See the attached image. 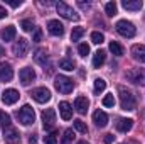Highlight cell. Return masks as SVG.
Here are the masks:
<instances>
[{"label":"cell","instance_id":"cell-1","mask_svg":"<svg viewBox=\"0 0 145 144\" xmlns=\"http://www.w3.org/2000/svg\"><path fill=\"white\" fill-rule=\"evenodd\" d=\"M118 93H120V105L123 110H135L137 108V98L130 90H127L125 87H118Z\"/></svg>","mask_w":145,"mask_h":144},{"label":"cell","instance_id":"cell-2","mask_svg":"<svg viewBox=\"0 0 145 144\" xmlns=\"http://www.w3.org/2000/svg\"><path fill=\"white\" fill-rule=\"evenodd\" d=\"M15 115H17V119H19V122H20L22 126H31V124H34V120H36V112H34V108L31 107V105L20 107L15 112Z\"/></svg>","mask_w":145,"mask_h":144},{"label":"cell","instance_id":"cell-3","mask_svg":"<svg viewBox=\"0 0 145 144\" xmlns=\"http://www.w3.org/2000/svg\"><path fill=\"white\" fill-rule=\"evenodd\" d=\"M54 87H56V90H57V92H61V93L68 95V93H71V92H72L74 83H72L71 78H68V76H64V75H59V76H56Z\"/></svg>","mask_w":145,"mask_h":144},{"label":"cell","instance_id":"cell-4","mask_svg":"<svg viewBox=\"0 0 145 144\" xmlns=\"http://www.w3.org/2000/svg\"><path fill=\"white\" fill-rule=\"evenodd\" d=\"M56 10H57V14L61 17H64L68 20H79V14L72 7H69L68 3H64V2H57L56 3Z\"/></svg>","mask_w":145,"mask_h":144},{"label":"cell","instance_id":"cell-5","mask_svg":"<svg viewBox=\"0 0 145 144\" xmlns=\"http://www.w3.org/2000/svg\"><path fill=\"white\" fill-rule=\"evenodd\" d=\"M115 29H116V32L120 34V36L123 37H133L135 36V32H137V29H135V26L130 22V20H118L116 22V26H115Z\"/></svg>","mask_w":145,"mask_h":144},{"label":"cell","instance_id":"cell-6","mask_svg":"<svg viewBox=\"0 0 145 144\" xmlns=\"http://www.w3.org/2000/svg\"><path fill=\"white\" fill-rule=\"evenodd\" d=\"M125 76H127L128 81H132V83H135V85H142L145 81V71L140 70V68H132V70H128Z\"/></svg>","mask_w":145,"mask_h":144},{"label":"cell","instance_id":"cell-7","mask_svg":"<svg viewBox=\"0 0 145 144\" xmlns=\"http://www.w3.org/2000/svg\"><path fill=\"white\" fill-rule=\"evenodd\" d=\"M27 51H29V41L24 39V37H20L19 41H15V44L12 46V53L15 56H19V58H24L27 54Z\"/></svg>","mask_w":145,"mask_h":144},{"label":"cell","instance_id":"cell-8","mask_svg":"<svg viewBox=\"0 0 145 144\" xmlns=\"http://www.w3.org/2000/svg\"><path fill=\"white\" fill-rule=\"evenodd\" d=\"M42 124H44L46 131L54 127V124H56V110L54 108H46L42 112Z\"/></svg>","mask_w":145,"mask_h":144},{"label":"cell","instance_id":"cell-9","mask_svg":"<svg viewBox=\"0 0 145 144\" xmlns=\"http://www.w3.org/2000/svg\"><path fill=\"white\" fill-rule=\"evenodd\" d=\"M32 98L36 100L37 104H46L51 100V92L46 88V87H39L32 92Z\"/></svg>","mask_w":145,"mask_h":144},{"label":"cell","instance_id":"cell-10","mask_svg":"<svg viewBox=\"0 0 145 144\" xmlns=\"http://www.w3.org/2000/svg\"><path fill=\"white\" fill-rule=\"evenodd\" d=\"M19 78H20V83H22L24 87H27V85H31V83L36 80V71H34L32 68L25 66V68H22V70L19 71Z\"/></svg>","mask_w":145,"mask_h":144},{"label":"cell","instance_id":"cell-11","mask_svg":"<svg viewBox=\"0 0 145 144\" xmlns=\"http://www.w3.org/2000/svg\"><path fill=\"white\" fill-rule=\"evenodd\" d=\"M19 92L17 90H14V88H8V90H5L3 92V95H2V102L5 104V105H14L17 100H19Z\"/></svg>","mask_w":145,"mask_h":144},{"label":"cell","instance_id":"cell-12","mask_svg":"<svg viewBox=\"0 0 145 144\" xmlns=\"http://www.w3.org/2000/svg\"><path fill=\"white\" fill-rule=\"evenodd\" d=\"M3 137H5V143L7 144H19V141H20V134H19V131L14 129V127L5 129Z\"/></svg>","mask_w":145,"mask_h":144},{"label":"cell","instance_id":"cell-13","mask_svg":"<svg viewBox=\"0 0 145 144\" xmlns=\"http://www.w3.org/2000/svg\"><path fill=\"white\" fill-rule=\"evenodd\" d=\"M47 31H49L52 36H63V34H64V26H63L59 20L52 19V20L47 22Z\"/></svg>","mask_w":145,"mask_h":144},{"label":"cell","instance_id":"cell-14","mask_svg":"<svg viewBox=\"0 0 145 144\" xmlns=\"http://www.w3.org/2000/svg\"><path fill=\"white\" fill-rule=\"evenodd\" d=\"M130 53H132L133 59H137V61L145 65V44H133Z\"/></svg>","mask_w":145,"mask_h":144},{"label":"cell","instance_id":"cell-15","mask_svg":"<svg viewBox=\"0 0 145 144\" xmlns=\"http://www.w3.org/2000/svg\"><path fill=\"white\" fill-rule=\"evenodd\" d=\"M14 78V70L8 63H0V81H10Z\"/></svg>","mask_w":145,"mask_h":144},{"label":"cell","instance_id":"cell-16","mask_svg":"<svg viewBox=\"0 0 145 144\" xmlns=\"http://www.w3.org/2000/svg\"><path fill=\"white\" fill-rule=\"evenodd\" d=\"M34 59H36L37 65L44 66V70H46V65L49 63V54H47V51H46V49L39 48V49L36 51V54H34Z\"/></svg>","mask_w":145,"mask_h":144},{"label":"cell","instance_id":"cell-17","mask_svg":"<svg viewBox=\"0 0 145 144\" xmlns=\"http://www.w3.org/2000/svg\"><path fill=\"white\" fill-rule=\"evenodd\" d=\"M88 107H89V102H88L86 97H83V95L76 97V100H74V108H76L79 114H86V112H88Z\"/></svg>","mask_w":145,"mask_h":144},{"label":"cell","instance_id":"cell-18","mask_svg":"<svg viewBox=\"0 0 145 144\" xmlns=\"http://www.w3.org/2000/svg\"><path fill=\"white\" fill-rule=\"evenodd\" d=\"M93 122L98 126V127H105L108 124V115L103 112V110H96L93 114Z\"/></svg>","mask_w":145,"mask_h":144},{"label":"cell","instance_id":"cell-19","mask_svg":"<svg viewBox=\"0 0 145 144\" xmlns=\"http://www.w3.org/2000/svg\"><path fill=\"white\" fill-rule=\"evenodd\" d=\"M15 34H17V31H15V26H7V27H3L2 31H0V37L7 42V41H14L15 39Z\"/></svg>","mask_w":145,"mask_h":144},{"label":"cell","instance_id":"cell-20","mask_svg":"<svg viewBox=\"0 0 145 144\" xmlns=\"http://www.w3.org/2000/svg\"><path fill=\"white\" fill-rule=\"evenodd\" d=\"M59 114H61V117L64 119V120H69L72 117V107L69 102H61L59 104Z\"/></svg>","mask_w":145,"mask_h":144},{"label":"cell","instance_id":"cell-21","mask_svg":"<svg viewBox=\"0 0 145 144\" xmlns=\"http://www.w3.org/2000/svg\"><path fill=\"white\" fill-rule=\"evenodd\" d=\"M132 127H133L132 119H118V122H116V131H120V132H128V131H132Z\"/></svg>","mask_w":145,"mask_h":144},{"label":"cell","instance_id":"cell-22","mask_svg":"<svg viewBox=\"0 0 145 144\" xmlns=\"http://www.w3.org/2000/svg\"><path fill=\"white\" fill-rule=\"evenodd\" d=\"M105 61H106V53H105L103 49L96 51L95 56H93V66H95V68H101V66L105 65Z\"/></svg>","mask_w":145,"mask_h":144},{"label":"cell","instance_id":"cell-23","mask_svg":"<svg viewBox=\"0 0 145 144\" xmlns=\"http://www.w3.org/2000/svg\"><path fill=\"white\" fill-rule=\"evenodd\" d=\"M121 5H123L125 10H140L144 7L142 0H123Z\"/></svg>","mask_w":145,"mask_h":144},{"label":"cell","instance_id":"cell-24","mask_svg":"<svg viewBox=\"0 0 145 144\" xmlns=\"http://www.w3.org/2000/svg\"><path fill=\"white\" fill-rule=\"evenodd\" d=\"M105 88H106V81H105L103 78H96V80H95V88H93V90H95V93H96V95H100Z\"/></svg>","mask_w":145,"mask_h":144},{"label":"cell","instance_id":"cell-25","mask_svg":"<svg viewBox=\"0 0 145 144\" xmlns=\"http://www.w3.org/2000/svg\"><path fill=\"white\" fill-rule=\"evenodd\" d=\"M110 51H111L115 56H121V54H123V48H121V44H118L116 41H111V42H110Z\"/></svg>","mask_w":145,"mask_h":144},{"label":"cell","instance_id":"cell-26","mask_svg":"<svg viewBox=\"0 0 145 144\" xmlns=\"http://www.w3.org/2000/svg\"><path fill=\"white\" fill-rule=\"evenodd\" d=\"M59 68H63V70H66V71H72V70H74V61L64 58V59L59 61Z\"/></svg>","mask_w":145,"mask_h":144},{"label":"cell","instance_id":"cell-27","mask_svg":"<svg viewBox=\"0 0 145 144\" xmlns=\"http://www.w3.org/2000/svg\"><path fill=\"white\" fill-rule=\"evenodd\" d=\"M105 12L108 14L110 17L116 15V12H118V7H116V3H115V2H108V3H105Z\"/></svg>","mask_w":145,"mask_h":144},{"label":"cell","instance_id":"cell-28","mask_svg":"<svg viewBox=\"0 0 145 144\" xmlns=\"http://www.w3.org/2000/svg\"><path fill=\"white\" fill-rule=\"evenodd\" d=\"M0 126L3 129H8L10 127V115L5 114V112H0Z\"/></svg>","mask_w":145,"mask_h":144},{"label":"cell","instance_id":"cell-29","mask_svg":"<svg viewBox=\"0 0 145 144\" xmlns=\"http://www.w3.org/2000/svg\"><path fill=\"white\" fill-rule=\"evenodd\" d=\"M83 36H84V29L83 27H74L71 32V41H79Z\"/></svg>","mask_w":145,"mask_h":144},{"label":"cell","instance_id":"cell-30","mask_svg":"<svg viewBox=\"0 0 145 144\" xmlns=\"http://www.w3.org/2000/svg\"><path fill=\"white\" fill-rule=\"evenodd\" d=\"M20 27H22V31H25V32H31V31L34 29V22H32L31 19H24V20L20 22Z\"/></svg>","mask_w":145,"mask_h":144},{"label":"cell","instance_id":"cell-31","mask_svg":"<svg viewBox=\"0 0 145 144\" xmlns=\"http://www.w3.org/2000/svg\"><path fill=\"white\" fill-rule=\"evenodd\" d=\"M44 143L46 144H57V134L52 131V132H49V134H46L44 136Z\"/></svg>","mask_w":145,"mask_h":144},{"label":"cell","instance_id":"cell-32","mask_svg":"<svg viewBox=\"0 0 145 144\" xmlns=\"http://www.w3.org/2000/svg\"><path fill=\"white\" fill-rule=\"evenodd\" d=\"M74 129L78 132H81V134H86L88 132V127H86V124L83 120H74Z\"/></svg>","mask_w":145,"mask_h":144},{"label":"cell","instance_id":"cell-33","mask_svg":"<svg viewBox=\"0 0 145 144\" xmlns=\"http://www.w3.org/2000/svg\"><path fill=\"white\" fill-rule=\"evenodd\" d=\"M91 41H93L95 44H101V42L105 41V36H103L101 32H98V31H95V32H91Z\"/></svg>","mask_w":145,"mask_h":144},{"label":"cell","instance_id":"cell-34","mask_svg":"<svg viewBox=\"0 0 145 144\" xmlns=\"http://www.w3.org/2000/svg\"><path fill=\"white\" fill-rule=\"evenodd\" d=\"M78 53H79V56H83V58H84V56H86V54L89 53V46H88L86 42L79 44V46H78Z\"/></svg>","mask_w":145,"mask_h":144},{"label":"cell","instance_id":"cell-35","mask_svg":"<svg viewBox=\"0 0 145 144\" xmlns=\"http://www.w3.org/2000/svg\"><path fill=\"white\" fill-rule=\"evenodd\" d=\"M103 105H105V107H113V105H115V97H113V93L105 95V98H103Z\"/></svg>","mask_w":145,"mask_h":144},{"label":"cell","instance_id":"cell-36","mask_svg":"<svg viewBox=\"0 0 145 144\" xmlns=\"http://www.w3.org/2000/svg\"><path fill=\"white\" fill-rule=\"evenodd\" d=\"M72 137H74L72 129H66V131H64V136H63V143H69Z\"/></svg>","mask_w":145,"mask_h":144},{"label":"cell","instance_id":"cell-37","mask_svg":"<svg viewBox=\"0 0 145 144\" xmlns=\"http://www.w3.org/2000/svg\"><path fill=\"white\" fill-rule=\"evenodd\" d=\"M32 41H34V42H40V41H42V31H40V29H36V34L32 37Z\"/></svg>","mask_w":145,"mask_h":144},{"label":"cell","instance_id":"cell-38","mask_svg":"<svg viewBox=\"0 0 145 144\" xmlns=\"http://www.w3.org/2000/svg\"><path fill=\"white\" fill-rule=\"evenodd\" d=\"M103 141H105V143H106V144H111V143H113V141H115V136H113V134H106Z\"/></svg>","mask_w":145,"mask_h":144},{"label":"cell","instance_id":"cell-39","mask_svg":"<svg viewBox=\"0 0 145 144\" xmlns=\"http://www.w3.org/2000/svg\"><path fill=\"white\" fill-rule=\"evenodd\" d=\"M7 3H8L10 7H14V9H15V7H20V5H22V2H20V0H19V2H15V0H8Z\"/></svg>","mask_w":145,"mask_h":144},{"label":"cell","instance_id":"cell-40","mask_svg":"<svg viewBox=\"0 0 145 144\" xmlns=\"http://www.w3.org/2000/svg\"><path fill=\"white\" fill-rule=\"evenodd\" d=\"M3 17H7V10H5V7L0 5V19H3Z\"/></svg>","mask_w":145,"mask_h":144},{"label":"cell","instance_id":"cell-41","mask_svg":"<svg viewBox=\"0 0 145 144\" xmlns=\"http://www.w3.org/2000/svg\"><path fill=\"white\" fill-rule=\"evenodd\" d=\"M29 144H37V137H36V134H32V136L29 137Z\"/></svg>","mask_w":145,"mask_h":144},{"label":"cell","instance_id":"cell-42","mask_svg":"<svg viewBox=\"0 0 145 144\" xmlns=\"http://www.w3.org/2000/svg\"><path fill=\"white\" fill-rule=\"evenodd\" d=\"M79 7H81V9H89V3H83V2H79Z\"/></svg>","mask_w":145,"mask_h":144},{"label":"cell","instance_id":"cell-43","mask_svg":"<svg viewBox=\"0 0 145 144\" xmlns=\"http://www.w3.org/2000/svg\"><path fill=\"white\" fill-rule=\"evenodd\" d=\"M3 54H5V49H3V48L0 46V56H3Z\"/></svg>","mask_w":145,"mask_h":144},{"label":"cell","instance_id":"cell-44","mask_svg":"<svg viewBox=\"0 0 145 144\" xmlns=\"http://www.w3.org/2000/svg\"><path fill=\"white\" fill-rule=\"evenodd\" d=\"M78 144H88V143H86V141H79Z\"/></svg>","mask_w":145,"mask_h":144}]
</instances>
